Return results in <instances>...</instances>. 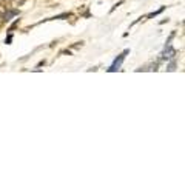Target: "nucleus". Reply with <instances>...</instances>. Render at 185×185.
Listing matches in <instances>:
<instances>
[{
    "label": "nucleus",
    "instance_id": "1",
    "mask_svg": "<svg viewBox=\"0 0 185 185\" xmlns=\"http://www.w3.org/2000/svg\"><path fill=\"white\" fill-rule=\"evenodd\" d=\"M128 53H130V51H128V49H125V51H124V53H122V54H120V56H119V57L113 62V65L110 66V69H108V71H110V73H113V71L120 69V65H122V62L125 60V57H127V54H128Z\"/></svg>",
    "mask_w": 185,
    "mask_h": 185
},
{
    "label": "nucleus",
    "instance_id": "2",
    "mask_svg": "<svg viewBox=\"0 0 185 185\" xmlns=\"http://www.w3.org/2000/svg\"><path fill=\"white\" fill-rule=\"evenodd\" d=\"M162 56V59H173L174 56H176V51L170 46V45H167V48H165V51L160 54Z\"/></svg>",
    "mask_w": 185,
    "mask_h": 185
},
{
    "label": "nucleus",
    "instance_id": "3",
    "mask_svg": "<svg viewBox=\"0 0 185 185\" xmlns=\"http://www.w3.org/2000/svg\"><path fill=\"white\" fill-rule=\"evenodd\" d=\"M22 3H23V0H13V2H11V6H13V8H19Z\"/></svg>",
    "mask_w": 185,
    "mask_h": 185
},
{
    "label": "nucleus",
    "instance_id": "4",
    "mask_svg": "<svg viewBox=\"0 0 185 185\" xmlns=\"http://www.w3.org/2000/svg\"><path fill=\"white\" fill-rule=\"evenodd\" d=\"M6 13V6H2V5H0V16H3Z\"/></svg>",
    "mask_w": 185,
    "mask_h": 185
}]
</instances>
